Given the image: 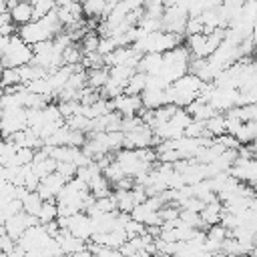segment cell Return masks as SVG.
I'll list each match as a JSON object with an SVG mask.
<instances>
[{"instance_id":"cell-18","label":"cell","mask_w":257,"mask_h":257,"mask_svg":"<svg viewBox=\"0 0 257 257\" xmlns=\"http://www.w3.org/2000/svg\"><path fill=\"white\" fill-rule=\"evenodd\" d=\"M32 171L40 177V179H46L48 175H52V173H56V167H58V161H54L52 157H46V159H42V161H32Z\"/></svg>"},{"instance_id":"cell-31","label":"cell","mask_w":257,"mask_h":257,"mask_svg":"<svg viewBox=\"0 0 257 257\" xmlns=\"http://www.w3.org/2000/svg\"><path fill=\"white\" fill-rule=\"evenodd\" d=\"M0 247H2V253H10L16 247V241L4 231V227H2V235H0Z\"/></svg>"},{"instance_id":"cell-32","label":"cell","mask_w":257,"mask_h":257,"mask_svg":"<svg viewBox=\"0 0 257 257\" xmlns=\"http://www.w3.org/2000/svg\"><path fill=\"white\" fill-rule=\"evenodd\" d=\"M74 2H82V0H58V6H66V4H74Z\"/></svg>"},{"instance_id":"cell-28","label":"cell","mask_w":257,"mask_h":257,"mask_svg":"<svg viewBox=\"0 0 257 257\" xmlns=\"http://www.w3.org/2000/svg\"><path fill=\"white\" fill-rule=\"evenodd\" d=\"M179 219H181L183 223H187L189 227H195V229L203 227V219H201V213H197V211H189V209H183Z\"/></svg>"},{"instance_id":"cell-19","label":"cell","mask_w":257,"mask_h":257,"mask_svg":"<svg viewBox=\"0 0 257 257\" xmlns=\"http://www.w3.org/2000/svg\"><path fill=\"white\" fill-rule=\"evenodd\" d=\"M22 205H24V213H28V215H32V217H38V213H40V209H42V205H44V199L34 191H28L26 193V197L22 199Z\"/></svg>"},{"instance_id":"cell-15","label":"cell","mask_w":257,"mask_h":257,"mask_svg":"<svg viewBox=\"0 0 257 257\" xmlns=\"http://www.w3.org/2000/svg\"><path fill=\"white\" fill-rule=\"evenodd\" d=\"M147 84H149V74L137 70V72L133 74V78L128 80L124 92H126V94H137V96H141V94L147 90Z\"/></svg>"},{"instance_id":"cell-4","label":"cell","mask_w":257,"mask_h":257,"mask_svg":"<svg viewBox=\"0 0 257 257\" xmlns=\"http://www.w3.org/2000/svg\"><path fill=\"white\" fill-rule=\"evenodd\" d=\"M110 106H112V110L114 112H118L120 116H139L143 110H145V106H143V98L141 96H137V94H120V96H116V98H112L110 100Z\"/></svg>"},{"instance_id":"cell-23","label":"cell","mask_w":257,"mask_h":257,"mask_svg":"<svg viewBox=\"0 0 257 257\" xmlns=\"http://www.w3.org/2000/svg\"><path fill=\"white\" fill-rule=\"evenodd\" d=\"M205 233H207V239H209V241H215V243H221V245L231 237V229H227L223 223H219V225H211Z\"/></svg>"},{"instance_id":"cell-6","label":"cell","mask_w":257,"mask_h":257,"mask_svg":"<svg viewBox=\"0 0 257 257\" xmlns=\"http://www.w3.org/2000/svg\"><path fill=\"white\" fill-rule=\"evenodd\" d=\"M66 183H68V181H66L62 175L52 173V175H48L46 179H42V183H40V187H38L36 193H38L44 201H54V199L60 195V191L64 189Z\"/></svg>"},{"instance_id":"cell-34","label":"cell","mask_w":257,"mask_h":257,"mask_svg":"<svg viewBox=\"0 0 257 257\" xmlns=\"http://www.w3.org/2000/svg\"><path fill=\"white\" fill-rule=\"evenodd\" d=\"M253 247H255V249H257V233H255V235H253Z\"/></svg>"},{"instance_id":"cell-7","label":"cell","mask_w":257,"mask_h":257,"mask_svg":"<svg viewBox=\"0 0 257 257\" xmlns=\"http://www.w3.org/2000/svg\"><path fill=\"white\" fill-rule=\"evenodd\" d=\"M131 219H133V221H139V223H143V225H147V227H151V225H163V219H161L159 211L153 209L149 203L137 205V207L131 211Z\"/></svg>"},{"instance_id":"cell-13","label":"cell","mask_w":257,"mask_h":257,"mask_svg":"<svg viewBox=\"0 0 257 257\" xmlns=\"http://www.w3.org/2000/svg\"><path fill=\"white\" fill-rule=\"evenodd\" d=\"M205 128H207V137H211V139H219L223 135H229L227 133V116L223 112H217L215 116H211L205 122Z\"/></svg>"},{"instance_id":"cell-30","label":"cell","mask_w":257,"mask_h":257,"mask_svg":"<svg viewBox=\"0 0 257 257\" xmlns=\"http://www.w3.org/2000/svg\"><path fill=\"white\" fill-rule=\"evenodd\" d=\"M56 173H58V175H62L66 181H70V179H74V177H76V173H78V167H76L74 163H58V167H56Z\"/></svg>"},{"instance_id":"cell-3","label":"cell","mask_w":257,"mask_h":257,"mask_svg":"<svg viewBox=\"0 0 257 257\" xmlns=\"http://www.w3.org/2000/svg\"><path fill=\"white\" fill-rule=\"evenodd\" d=\"M157 143V135L151 126L143 124L131 133H124V145L122 149H131V151H137V149H147V147H155Z\"/></svg>"},{"instance_id":"cell-27","label":"cell","mask_w":257,"mask_h":257,"mask_svg":"<svg viewBox=\"0 0 257 257\" xmlns=\"http://www.w3.org/2000/svg\"><path fill=\"white\" fill-rule=\"evenodd\" d=\"M2 84H4V88H10V86H18V84H24V82H22V76H20V70H18V68H4Z\"/></svg>"},{"instance_id":"cell-9","label":"cell","mask_w":257,"mask_h":257,"mask_svg":"<svg viewBox=\"0 0 257 257\" xmlns=\"http://www.w3.org/2000/svg\"><path fill=\"white\" fill-rule=\"evenodd\" d=\"M187 112L193 116V120H201V122H207L211 116L217 114V110H215L203 96H199L197 100H193V102L187 106Z\"/></svg>"},{"instance_id":"cell-14","label":"cell","mask_w":257,"mask_h":257,"mask_svg":"<svg viewBox=\"0 0 257 257\" xmlns=\"http://www.w3.org/2000/svg\"><path fill=\"white\" fill-rule=\"evenodd\" d=\"M108 78H110V72H108V68H92V70H88V76H86V84L92 88V90H102L104 88V84L108 82Z\"/></svg>"},{"instance_id":"cell-35","label":"cell","mask_w":257,"mask_h":257,"mask_svg":"<svg viewBox=\"0 0 257 257\" xmlns=\"http://www.w3.org/2000/svg\"><path fill=\"white\" fill-rule=\"evenodd\" d=\"M253 189H255V191H257V185H255V187H253Z\"/></svg>"},{"instance_id":"cell-20","label":"cell","mask_w":257,"mask_h":257,"mask_svg":"<svg viewBox=\"0 0 257 257\" xmlns=\"http://www.w3.org/2000/svg\"><path fill=\"white\" fill-rule=\"evenodd\" d=\"M108 72H110V78H112V80L120 82V84L126 88V84H128V80L133 78V74L137 72V68H133V66H124V64H118V66H110V68H108Z\"/></svg>"},{"instance_id":"cell-29","label":"cell","mask_w":257,"mask_h":257,"mask_svg":"<svg viewBox=\"0 0 257 257\" xmlns=\"http://www.w3.org/2000/svg\"><path fill=\"white\" fill-rule=\"evenodd\" d=\"M124 231H126L128 239H135V237H141V235H145V233H147V225H143V223H139V221H133V219H131V221L126 223Z\"/></svg>"},{"instance_id":"cell-16","label":"cell","mask_w":257,"mask_h":257,"mask_svg":"<svg viewBox=\"0 0 257 257\" xmlns=\"http://www.w3.org/2000/svg\"><path fill=\"white\" fill-rule=\"evenodd\" d=\"M114 195V201H116V209L120 211V213H128L131 215V211L137 207V201H135V197H133V191H114L112 193Z\"/></svg>"},{"instance_id":"cell-17","label":"cell","mask_w":257,"mask_h":257,"mask_svg":"<svg viewBox=\"0 0 257 257\" xmlns=\"http://www.w3.org/2000/svg\"><path fill=\"white\" fill-rule=\"evenodd\" d=\"M58 217H60V213H58L56 199L54 201H44V205H42V209L38 213V223L40 225H48L52 221H58Z\"/></svg>"},{"instance_id":"cell-1","label":"cell","mask_w":257,"mask_h":257,"mask_svg":"<svg viewBox=\"0 0 257 257\" xmlns=\"http://www.w3.org/2000/svg\"><path fill=\"white\" fill-rule=\"evenodd\" d=\"M0 50H2V68H20L24 64H30L34 58L32 46L26 44L18 34L2 36Z\"/></svg>"},{"instance_id":"cell-2","label":"cell","mask_w":257,"mask_h":257,"mask_svg":"<svg viewBox=\"0 0 257 257\" xmlns=\"http://www.w3.org/2000/svg\"><path fill=\"white\" fill-rule=\"evenodd\" d=\"M28 128V108H8L2 110V135L8 139L10 135Z\"/></svg>"},{"instance_id":"cell-8","label":"cell","mask_w":257,"mask_h":257,"mask_svg":"<svg viewBox=\"0 0 257 257\" xmlns=\"http://www.w3.org/2000/svg\"><path fill=\"white\" fill-rule=\"evenodd\" d=\"M143 106L147 110H157L165 104H169V98H167V88H147L143 94Z\"/></svg>"},{"instance_id":"cell-24","label":"cell","mask_w":257,"mask_h":257,"mask_svg":"<svg viewBox=\"0 0 257 257\" xmlns=\"http://www.w3.org/2000/svg\"><path fill=\"white\" fill-rule=\"evenodd\" d=\"M80 46L84 52H98V46H100V36L96 30H88L84 34V38L80 40Z\"/></svg>"},{"instance_id":"cell-5","label":"cell","mask_w":257,"mask_h":257,"mask_svg":"<svg viewBox=\"0 0 257 257\" xmlns=\"http://www.w3.org/2000/svg\"><path fill=\"white\" fill-rule=\"evenodd\" d=\"M34 225H38V217H32V215H28V213H18V215H14V217H10L8 221H4L2 223V227H4V231L14 239V241H18L30 227H34Z\"/></svg>"},{"instance_id":"cell-33","label":"cell","mask_w":257,"mask_h":257,"mask_svg":"<svg viewBox=\"0 0 257 257\" xmlns=\"http://www.w3.org/2000/svg\"><path fill=\"white\" fill-rule=\"evenodd\" d=\"M155 257H175V255H167V253H157Z\"/></svg>"},{"instance_id":"cell-10","label":"cell","mask_w":257,"mask_h":257,"mask_svg":"<svg viewBox=\"0 0 257 257\" xmlns=\"http://www.w3.org/2000/svg\"><path fill=\"white\" fill-rule=\"evenodd\" d=\"M58 243H60V247H62L64 257H66V255H74V253H78V251L88 249V243H86V241H82V239H78V237H74L68 229H64V231L60 233Z\"/></svg>"},{"instance_id":"cell-25","label":"cell","mask_w":257,"mask_h":257,"mask_svg":"<svg viewBox=\"0 0 257 257\" xmlns=\"http://www.w3.org/2000/svg\"><path fill=\"white\" fill-rule=\"evenodd\" d=\"M181 207L179 205H175V203H167L161 211H159V215H161V219H163V225L165 223H175V221H179V217H181Z\"/></svg>"},{"instance_id":"cell-21","label":"cell","mask_w":257,"mask_h":257,"mask_svg":"<svg viewBox=\"0 0 257 257\" xmlns=\"http://www.w3.org/2000/svg\"><path fill=\"white\" fill-rule=\"evenodd\" d=\"M26 88L30 90V92H34V94H40V96H56L54 94V88H52V84H50V80H48V76H44V78H36V80H32V82H28L26 84Z\"/></svg>"},{"instance_id":"cell-26","label":"cell","mask_w":257,"mask_h":257,"mask_svg":"<svg viewBox=\"0 0 257 257\" xmlns=\"http://www.w3.org/2000/svg\"><path fill=\"white\" fill-rule=\"evenodd\" d=\"M2 207V223L4 221H8L10 217H14V215H18V213H22L24 211V205H22V201L20 199H12L10 203H4V205H0Z\"/></svg>"},{"instance_id":"cell-12","label":"cell","mask_w":257,"mask_h":257,"mask_svg":"<svg viewBox=\"0 0 257 257\" xmlns=\"http://www.w3.org/2000/svg\"><path fill=\"white\" fill-rule=\"evenodd\" d=\"M82 10H84V18H106L110 12V4L108 0H82Z\"/></svg>"},{"instance_id":"cell-11","label":"cell","mask_w":257,"mask_h":257,"mask_svg":"<svg viewBox=\"0 0 257 257\" xmlns=\"http://www.w3.org/2000/svg\"><path fill=\"white\" fill-rule=\"evenodd\" d=\"M10 14H12V22L20 28V26H24V24H28V22L34 20V4H30V2H26V0H20V2L10 10Z\"/></svg>"},{"instance_id":"cell-22","label":"cell","mask_w":257,"mask_h":257,"mask_svg":"<svg viewBox=\"0 0 257 257\" xmlns=\"http://www.w3.org/2000/svg\"><path fill=\"white\" fill-rule=\"evenodd\" d=\"M118 211L116 209V201H114V195H108V197H98L94 201V205L86 211V213H114Z\"/></svg>"}]
</instances>
